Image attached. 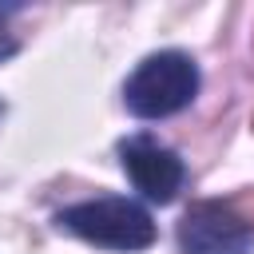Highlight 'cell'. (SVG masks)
<instances>
[{
	"mask_svg": "<svg viewBox=\"0 0 254 254\" xmlns=\"http://www.w3.org/2000/svg\"><path fill=\"white\" fill-rule=\"evenodd\" d=\"M194 91H198L194 60L183 52H155L131 71L123 87V103L139 119H163V115L183 111L194 99Z\"/></svg>",
	"mask_w": 254,
	"mask_h": 254,
	"instance_id": "6da1fadb",
	"label": "cell"
},
{
	"mask_svg": "<svg viewBox=\"0 0 254 254\" xmlns=\"http://www.w3.org/2000/svg\"><path fill=\"white\" fill-rule=\"evenodd\" d=\"M56 222L71 230L75 238L107 246V250H147L155 242L151 214L131 198H87L60 210Z\"/></svg>",
	"mask_w": 254,
	"mask_h": 254,
	"instance_id": "7a4b0ae2",
	"label": "cell"
},
{
	"mask_svg": "<svg viewBox=\"0 0 254 254\" xmlns=\"http://www.w3.org/2000/svg\"><path fill=\"white\" fill-rule=\"evenodd\" d=\"M183 254H246L254 246L250 198H202L179 222Z\"/></svg>",
	"mask_w": 254,
	"mask_h": 254,
	"instance_id": "3957f363",
	"label": "cell"
},
{
	"mask_svg": "<svg viewBox=\"0 0 254 254\" xmlns=\"http://www.w3.org/2000/svg\"><path fill=\"white\" fill-rule=\"evenodd\" d=\"M119 163L131 175L135 190H143L151 202H171L187 179L179 155L163 143H155L151 135H131L119 143Z\"/></svg>",
	"mask_w": 254,
	"mask_h": 254,
	"instance_id": "277c9868",
	"label": "cell"
}]
</instances>
